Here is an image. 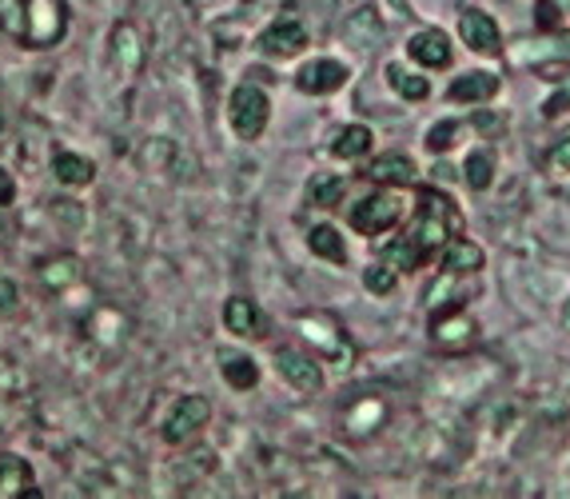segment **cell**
<instances>
[{
  "mask_svg": "<svg viewBox=\"0 0 570 499\" xmlns=\"http://www.w3.org/2000/svg\"><path fill=\"white\" fill-rule=\"evenodd\" d=\"M459 228H463L459 204L451 200L448 193H439V188H419L415 216H411L407 232H400V236L383 248V260H387L400 276L403 272H419L423 264L439 260V252L455 241Z\"/></svg>",
  "mask_w": 570,
  "mask_h": 499,
  "instance_id": "6da1fadb",
  "label": "cell"
},
{
  "mask_svg": "<svg viewBox=\"0 0 570 499\" xmlns=\"http://www.w3.org/2000/svg\"><path fill=\"white\" fill-rule=\"evenodd\" d=\"M428 336L439 352L459 355L479 344V324L471 320V312L463 304H439L428 320Z\"/></svg>",
  "mask_w": 570,
  "mask_h": 499,
  "instance_id": "7a4b0ae2",
  "label": "cell"
},
{
  "mask_svg": "<svg viewBox=\"0 0 570 499\" xmlns=\"http://www.w3.org/2000/svg\"><path fill=\"white\" fill-rule=\"evenodd\" d=\"M68 29V4L65 0H24V45L29 49H48L57 45Z\"/></svg>",
  "mask_w": 570,
  "mask_h": 499,
  "instance_id": "3957f363",
  "label": "cell"
},
{
  "mask_svg": "<svg viewBox=\"0 0 570 499\" xmlns=\"http://www.w3.org/2000/svg\"><path fill=\"white\" fill-rule=\"evenodd\" d=\"M228 120H232V128H236V136H244V140H256V136L267 128V120H272V105H267L264 88L252 85V80H244V85L232 92Z\"/></svg>",
  "mask_w": 570,
  "mask_h": 499,
  "instance_id": "277c9868",
  "label": "cell"
},
{
  "mask_svg": "<svg viewBox=\"0 0 570 499\" xmlns=\"http://www.w3.org/2000/svg\"><path fill=\"white\" fill-rule=\"evenodd\" d=\"M403 221V200L395 193H371L352 208V228L363 236H383Z\"/></svg>",
  "mask_w": 570,
  "mask_h": 499,
  "instance_id": "5b68a950",
  "label": "cell"
},
{
  "mask_svg": "<svg viewBox=\"0 0 570 499\" xmlns=\"http://www.w3.org/2000/svg\"><path fill=\"white\" fill-rule=\"evenodd\" d=\"M208 420H212V403L204 400V395H184V400L171 408V415L164 420L160 432L168 443H188Z\"/></svg>",
  "mask_w": 570,
  "mask_h": 499,
  "instance_id": "8992f818",
  "label": "cell"
},
{
  "mask_svg": "<svg viewBox=\"0 0 570 499\" xmlns=\"http://www.w3.org/2000/svg\"><path fill=\"white\" fill-rule=\"evenodd\" d=\"M459 37L471 52H483V57H494V52H503V32L494 25L491 12L483 9H466L459 17Z\"/></svg>",
  "mask_w": 570,
  "mask_h": 499,
  "instance_id": "52a82bcc",
  "label": "cell"
},
{
  "mask_svg": "<svg viewBox=\"0 0 570 499\" xmlns=\"http://www.w3.org/2000/svg\"><path fill=\"white\" fill-rule=\"evenodd\" d=\"M343 85H347V65L332 57H320L295 72V88L307 92V97H327V92H335Z\"/></svg>",
  "mask_w": 570,
  "mask_h": 499,
  "instance_id": "ba28073f",
  "label": "cell"
},
{
  "mask_svg": "<svg viewBox=\"0 0 570 499\" xmlns=\"http://www.w3.org/2000/svg\"><path fill=\"white\" fill-rule=\"evenodd\" d=\"M276 368L287 384L299 388V392H307V395H315L320 388H324V372H320V364L312 360V352L284 348V352H276Z\"/></svg>",
  "mask_w": 570,
  "mask_h": 499,
  "instance_id": "9c48e42d",
  "label": "cell"
},
{
  "mask_svg": "<svg viewBox=\"0 0 570 499\" xmlns=\"http://www.w3.org/2000/svg\"><path fill=\"white\" fill-rule=\"evenodd\" d=\"M307 49V29L299 20H276V25H267V32L259 37V52L264 57H299Z\"/></svg>",
  "mask_w": 570,
  "mask_h": 499,
  "instance_id": "30bf717a",
  "label": "cell"
},
{
  "mask_svg": "<svg viewBox=\"0 0 570 499\" xmlns=\"http://www.w3.org/2000/svg\"><path fill=\"white\" fill-rule=\"evenodd\" d=\"M499 88H503V80L494 72H463V77L451 80L448 100H455V105H487V100L499 97Z\"/></svg>",
  "mask_w": 570,
  "mask_h": 499,
  "instance_id": "8fae6325",
  "label": "cell"
},
{
  "mask_svg": "<svg viewBox=\"0 0 570 499\" xmlns=\"http://www.w3.org/2000/svg\"><path fill=\"white\" fill-rule=\"evenodd\" d=\"M483 264H487L483 248H479L475 241H466V236H455L448 248L439 252V272H443V276H471V272H479Z\"/></svg>",
  "mask_w": 570,
  "mask_h": 499,
  "instance_id": "7c38bea8",
  "label": "cell"
},
{
  "mask_svg": "<svg viewBox=\"0 0 570 499\" xmlns=\"http://www.w3.org/2000/svg\"><path fill=\"white\" fill-rule=\"evenodd\" d=\"M407 57L423 68H448L451 65V37L439 29H423L407 40Z\"/></svg>",
  "mask_w": 570,
  "mask_h": 499,
  "instance_id": "4fadbf2b",
  "label": "cell"
},
{
  "mask_svg": "<svg viewBox=\"0 0 570 499\" xmlns=\"http://www.w3.org/2000/svg\"><path fill=\"white\" fill-rule=\"evenodd\" d=\"M367 180H375V184H395V188H403V184H415V160L411 156H403V153H383V156H375V160L367 164Z\"/></svg>",
  "mask_w": 570,
  "mask_h": 499,
  "instance_id": "5bb4252c",
  "label": "cell"
},
{
  "mask_svg": "<svg viewBox=\"0 0 570 499\" xmlns=\"http://www.w3.org/2000/svg\"><path fill=\"white\" fill-rule=\"evenodd\" d=\"M12 496H40V488L32 483L29 460L0 456V499H12Z\"/></svg>",
  "mask_w": 570,
  "mask_h": 499,
  "instance_id": "9a60e30c",
  "label": "cell"
},
{
  "mask_svg": "<svg viewBox=\"0 0 570 499\" xmlns=\"http://www.w3.org/2000/svg\"><path fill=\"white\" fill-rule=\"evenodd\" d=\"M224 324H228L232 336H264V316L247 296H232L224 304Z\"/></svg>",
  "mask_w": 570,
  "mask_h": 499,
  "instance_id": "2e32d148",
  "label": "cell"
},
{
  "mask_svg": "<svg viewBox=\"0 0 570 499\" xmlns=\"http://www.w3.org/2000/svg\"><path fill=\"white\" fill-rule=\"evenodd\" d=\"M383 420H387V403L375 400V395H367V400L352 403V408L343 412V428H347L352 436H360V440H363V436L375 432V428H380Z\"/></svg>",
  "mask_w": 570,
  "mask_h": 499,
  "instance_id": "e0dca14e",
  "label": "cell"
},
{
  "mask_svg": "<svg viewBox=\"0 0 570 499\" xmlns=\"http://www.w3.org/2000/svg\"><path fill=\"white\" fill-rule=\"evenodd\" d=\"M52 176H57V184H68V188H85V184H92L96 164L85 160V156L65 153V148H60V153L52 156Z\"/></svg>",
  "mask_w": 570,
  "mask_h": 499,
  "instance_id": "ac0fdd59",
  "label": "cell"
},
{
  "mask_svg": "<svg viewBox=\"0 0 570 499\" xmlns=\"http://www.w3.org/2000/svg\"><path fill=\"white\" fill-rule=\"evenodd\" d=\"M112 57H116V65L124 60V77H136V72L144 68V45H140V37H136L132 25H116Z\"/></svg>",
  "mask_w": 570,
  "mask_h": 499,
  "instance_id": "d6986e66",
  "label": "cell"
},
{
  "mask_svg": "<svg viewBox=\"0 0 570 499\" xmlns=\"http://www.w3.org/2000/svg\"><path fill=\"white\" fill-rule=\"evenodd\" d=\"M343 40L355 45V49H371V45H380L383 40V25L375 17V9H360L347 25H343Z\"/></svg>",
  "mask_w": 570,
  "mask_h": 499,
  "instance_id": "ffe728a7",
  "label": "cell"
},
{
  "mask_svg": "<svg viewBox=\"0 0 570 499\" xmlns=\"http://www.w3.org/2000/svg\"><path fill=\"white\" fill-rule=\"evenodd\" d=\"M371 145H375V136H371L367 125H347L332 140V156H340V160H355V156L371 153Z\"/></svg>",
  "mask_w": 570,
  "mask_h": 499,
  "instance_id": "44dd1931",
  "label": "cell"
},
{
  "mask_svg": "<svg viewBox=\"0 0 570 499\" xmlns=\"http://www.w3.org/2000/svg\"><path fill=\"white\" fill-rule=\"evenodd\" d=\"M307 244H312L315 256L332 260V264H347V244H343V236L332 224H315V228L307 232Z\"/></svg>",
  "mask_w": 570,
  "mask_h": 499,
  "instance_id": "7402d4cb",
  "label": "cell"
},
{
  "mask_svg": "<svg viewBox=\"0 0 570 499\" xmlns=\"http://www.w3.org/2000/svg\"><path fill=\"white\" fill-rule=\"evenodd\" d=\"M387 80L403 100H428L431 97V80L419 77V72H411V68H403V65H391Z\"/></svg>",
  "mask_w": 570,
  "mask_h": 499,
  "instance_id": "603a6c76",
  "label": "cell"
},
{
  "mask_svg": "<svg viewBox=\"0 0 570 499\" xmlns=\"http://www.w3.org/2000/svg\"><path fill=\"white\" fill-rule=\"evenodd\" d=\"M224 380H228L236 392H252V388L259 384L256 360H247V355H224Z\"/></svg>",
  "mask_w": 570,
  "mask_h": 499,
  "instance_id": "cb8c5ba5",
  "label": "cell"
},
{
  "mask_svg": "<svg viewBox=\"0 0 570 499\" xmlns=\"http://www.w3.org/2000/svg\"><path fill=\"white\" fill-rule=\"evenodd\" d=\"M494 168H499V160H494V153H487V148H479V153L466 156V184L475 188V193H487L494 184Z\"/></svg>",
  "mask_w": 570,
  "mask_h": 499,
  "instance_id": "d4e9b609",
  "label": "cell"
},
{
  "mask_svg": "<svg viewBox=\"0 0 570 499\" xmlns=\"http://www.w3.org/2000/svg\"><path fill=\"white\" fill-rule=\"evenodd\" d=\"M40 280H45V288H68V284H77L80 280V260L77 256H60V260H48L45 268H40Z\"/></svg>",
  "mask_w": 570,
  "mask_h": 499,
  "instance_id": "484cf974",
  "label": "cell"
},
{
  "mask_svg": "<svg viewBox=\"0 0 570 499\" xmlns=\"http://www.w3.org/2000/svg\"><path fill=\"white\" fill-rule=\"evenodd\" d=\"M0 32L24 37V0H0Z\"/></svg>",
  "mask_w": 570,
  "mask_h": 499,
  "instance_id": "4316f807",
  "label": "cell"
},
{
  "mask_svg": "<svg viewBox=\"0 0 570 499\" xmlns=\"http://www.w3.org/2000/svg\"><path fill=\"white\" fill-rule=\"evenodd\" d=\"M343 188H347V184L343 180H335V176H320V180L312 184V204L315 208H332L335 200H343Z\"/></svg>",
  "mask_w": 570,
  "mask_h": 499,
  "instance_id": "83f0119b",
  "label": "cell"
},
{
  "mask_svg": "<svg viewBox=\"0 0 570 499\" xmlns=\"http://www.w3.org/2000/svg\"><path fill=\"white\" fill-rule=\"evenodd\" d=\"M395 276H400V272H395V268L387 264V260H383V264L367 268L363 284H367V292H375V296H391V292H395Z\"/></svg>",
  "mask_w": 570,
  "mask_h": 499,
  "instance_id": "f1b7e54d",
  "label": "cell"
},
{
  "mask_svg": "<svg viewBox=\"0 0 570 499\" xmlns=\"http://www.w3.org/2000/svg\"><path fill=\"white\" fill-rule=\"evenodd\" d=\"M542 164H547V173L567 176V173H570V136H559V140H554V145L547 148Z\"/></svg>",
  "mask_w": 570,
  "mask_h": 499,
  "instance_id": "f546056e",
  "label": "cell"
},
{
  "mask_svg": "<svg viewBox=\"0 0 570 499\" xmlns=\"http://www.w3.org/2000/svg\"><path fill=\"white\" fill-rule=\"evenodd\" d=\"M455 136H459V120H439V125L428 133V148L431 153H451Z\"/></svg>",
  "mask_w": 570,
  "mask_h": 499,
  "instance_id": "4dcf8cb0",
  "label": "cell"
},
{
  "mask_svg": "<svg viewBox=\"0 0 570 499\" xmlns=\"http://www.w3.org/2000/svg\"><path fill=\"white\" fill-rule=\"evenodd\" d=\"M534 25L547 32H559L562 29V9L554 0H534Z\"/></svg>",
  "mask_w": 570,
  "mask_h": 499,
  "instance_id": "1f68e13d",
  "label": "cell"
},
{
  "mask_svg": "<svg viewBox=\"0 0 570 499\" xmlns=\"http://www.w3.org/2000/svg\"><path fill=\"white\" fill-rule=\"evenodd\" d=\"M17 300H20L17 280L4 276V272H0V312H12V307H17Z\"/></svg>",
  "mask_w": 570,
  "mask_h": 499,
  "instance_id": "d6a6232c",
  "label": "cell"
},
{
  "mask_svg": "<svg viewBox=\"0 0 570 499\" xmlns=\"http://www.w3.org/2000/svg\"><path fill=\"white\" fill-rule=\"evenodd\" d=\"M475 128H479V133H487V136H499V133H503V116H494V112H479L475 116Z\"/></svg>",
  "mask_w": 570,
  "mask_h": 499,
  "instance_id": "836d02e7",
  "label": "cell"
},
{
  "mask_svg": "<svg viewBox=\"0 0 570 499\" xmlns=\"http://www.w3.org/2000/svg\"><path fill=\"white\" fill-rule=\"evenodd\" d=\"M17 200V184H12V176L0 168V208H9V204Z\"/></svg>",
  "mask_w": 570,
  "mask_h": 499,
  "instance_id": "e575fe53",
  "label": "cell"
},
{
  "mask_svg": "<svg viewBox=\"0 0 570 499\" xmlns=\"http://www.w3.org/2000/svg\"><path fill=\"white\" fill-rule=\"evenodd\" d=\"M562 324L570 327V296H567V304H562Z\"/></svg>",
  "mask_w": 570,
  "mask_h": 499,
  "instance_id": "d590c367",
  "label": "cell"
}]
</instances>
